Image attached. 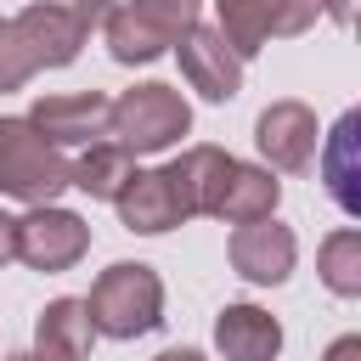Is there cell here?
<instances>
[{"mask_svg":"<svg viewBox=\"0 0 361 361\" xmlns=\"http://www.w3.org/2000/svg\"><path fill=\"white\" fill-rule=\"evenodd\" d=\"M90 39V17L68 0H34L17 17H0V90H23L39 68H68Z\"/></svg>","mask_w":361,"mask_h":361,"instance_id":"obj_1","label":"cell"},{"mask_svg":"<svg viewBox=\"0 0 361 361\" xmlns=\"http://www.w3.org/2000/svg\"><path fill=\"white\" fill-rule=\"evenodd\" d=\"M85 316L102 338H141L164 322V282L141 259H118L90 282Z\"/></svg>","mask_w":361,"mask_h":361,"instance_id":"obj_2","label":"cell"},{"mask_svg":"<svg viewBox=\"0 0 361 361\" xmlns=\"http://www.w3.org/2000/svg\"><path fill=\"white\" fill-rule=\"evenodd\" d=\"M192 130V107L175 85L164 79H147V85H130L118 102H113V118H107V135L124 147V152H169L180 135Z\"/></svg>","mask_w":361,"mask_h":361,"instance_id":"obj_3","label":"cell"},{"mask_svg":"<svg viewBox=\"0 0 361 361\" xmlns=\"http://www.w3.org/2000/svg\"><path fill=\"white\" fill-rule=\"evenodd\" d=\"M197 23V0H118L107 6V51L124 68L158 62Z\"/></svg>","mask_w":361,"mask_h":361,"instance_id":"obj_4","label":"cell"},{"mask_svg":"<svg viewBox=\"0 0 361 361\" xmlns=\"http://www.w3.org/2000/svg\"><path fill=\"white\" fill-rule=\"evenodd\" d=\"M68 192V158L28 124V118H0V197L17 203H56Z\"/></svg>","mask_w":361,"mask_h":361,"instance_id":"obj_5","label":"cell"},{"mask_svg":"<svg viewBox=\"0 0 361 361\" xmlns=\"http://www.w3.org/2000/svg\"><path fill=\"white\" fill-rule=\"evenodd\" d=\"M90 248V226L73 214V209H56V203H34L23 220H17V259L28 271H73Z\"/></svg>","mask_w":361,"mask_h":361,"instance_id":"obj_6","label":"cell"},{"mask_svg":"<svg viewBox=\"0 0 361 361\" xmlns=\"http://www.w3.org/2000/svg\"><path fill=\"white\" fill-rule=\"evenodd\" d=\"M254 147H259V158H265L271 169H282V175L310 169V164H316V147H322L316 113H310L305 102H293V96L271 102V107L254 118Z\"/></svg>","mask_w":361,"mask_h":361,"instance_id":"obj_7","label":"cell"},{"mask_svg":"<svg viewBox=\"0 0 361 361\" xmlns=\"http://www.w3.org/2000/svg\"><path fill=\"white\" fill-rule=\"evenodd\" d=\"M231 271L243 276V282H254V288H276V282H288L293 276V259H299V237L282 226V220H271V214H259V220H243L237 231H231Z\"/></svg>","mask_w":361,"mask_h":361,"instance_id":"obj_8","label":"cell"},{"mask_svg":"<svg viewBox=\"0 0 361 361\" xmlns=\"http://www.w3.org/2000/svg\"><path fill=\"white\" fill-rule=\"evenodd\" d=\"M175 56H180V79L203 96V102H231L243 90V56L203 23H192L180 39H175Z\"/></svg>","mask_w":361,"mask_h":361,"instance_id":"obj_9","label":"cell"},{"mask_svg":"<svg viewBox=\"0 0 361 361\" xmlns=\"http://www.w3.org/2000/svg\"><path fill=\"white\" fill-rule=\"evenodd\" d=\"M107 118H113V102L102 90H68V96H39L28 107V124L62 152V147H90L107 135Z\"/></svg>","mask_w":361,"mask_h":361,"instance_id":"obj_10","label":"cell"},{"mask_svg":"<svg viewBox=\"0 0 361 361\" xmlns=\"http://www.w3.org/2000/svg\"><path fill=\"white\" fill-rule=\"evenodd\" d=\"M231 164H237V158H231L226 147H186L175 164H164L169 192H175V203H180L186 220L220 209V192H226V180H231Z\"/></svg>","mask_w":361,"mask_h":361,"instance_id":"obj_11","label":"cell"},{"mask_svg":"<svg viewBox=\"0 0 361 361\" xmlns=\"http://www.w3.org/2000/svg\"><path fill=\"white\" fill-rule=\"evenodd\" d=\"M113 209H118L124 231H135V237H164V231H175V226L186 220L180 203H175V192H169V175H164V169H135V175L124 180V192L113 197Z\"/></svg>","mask_w":361,"mask_h":361,"instance_id":"obj_12","label":"cell"},{"mask_svg":"<svg viewBox=\"0 0 361 361\" xmlns=\"http://www.w3.org/2000/svg\"><path fill=\"white\" fill-rule=\"evenodd\" d=\"M214 350L226 361H276L282 355V322L259 305H226L214 316Z\"/></svg>","mask_w":361,"mask_h":361,"instance_id":"obj_13","label":"cell"},{"mask_svg":"<svg viewBox=\"0 0 361 361\" xmlns=\"http://www.w3.org/2000/svg\"><path fill=\"white\" fill-rule=\"evenodd\" d=\"M90 316H85V299H51L34 322V361H85L90 355Z\"/></svg>","mask_w":361,"mask_h":361,"instance_id":"obj_14","label":"cell"},{"mask_svg":"<svg viewBox=\"0 0 361 361\" xmlns=\"http://www.w3.org/2000/svg\"><path fill=\"white\" fill-rule=\"evenodd\" d=\"M355 130H361V113L350 107L338 124H333V135H322L327 147L316 152V164H322V180H327V192H333V203L355 220L361 214V169H355Z\"/></svg>","mask_w":361,"mask_h":361,"instance_id":"obj_15","label":"cell"},{"mask_svg":"<svg viewBox=\"0 0 361 361\" xmlns=\"http://www.w3.org/2000/svg\"><path fill=\"white\" fill-rule=\"evenodd\" d=\"M130 175H135V152H124L118 141H90L68 164V186H79L85 197H102V203H113Z\"/></svg>","mask_w":361,"mask_h":361,"instance_id":"obj_16","label":"cell"},{"mask_svg":"<svg viewBox=\"0 0 361 361\" xmlns=\"http://www.w3.org/2000/svg\"><path fill=\"white\" fill-rule=\"evenodd\" d=\"M276 197H282V180H276L271 169H259V164H231V180H226V192H220L214 220L243 226V220L276 214Z\"/></svg>","mask_w":361,"mask_h":361,"instance_id":"obj_17","label":"cell"},{"mask_svg":"<svg viewBox=\"0 0 361 361\" xmlns=\"http://www.w3.org/2000/svg\"><path fill=\"white\" fill-rule=\"evenodd\" d=\"M316 271H322V282H327L338 299H355V293H361V231H355V226L327 231L322 248H316Z\"/></svg>","mask_w":361,"mask_h":361,"instance_id":"obj_18","label":"cell"},{"mask_svg":"<svg viewBox=\"0 0 361 361\" xmlns=\"http://www.w3.org/2000/svg\"><path fill=\"white\" fill-rule=\"evenodd\" d=\"M214 34H220L243 62L271 45V28H265V17L254 11V0H214Z\"/></svg>","mask_w":361,"mask_h":361,"instance_id":"obj_19","label":"cell"},{"mask_svg":"<svg viewBox=\"0 0 361 361\" xmlns=\"http://www.w3.org/2000/svg\"><path fill=\"white\" fill-rule=\"evenodd\" d=\"M254 11L265 17V28H271V39H293V34H305L310 23H316V0H254Z\"/></svg>","mask_w":361,"mask_h":361,"instance_id":"obj_20","label":"cell"},{"mask_svg":"<svg viewBox=\"0 0 361 361\" xmlns=\"http://www.w3.org/2000/svg\"><path fill=\"white\" fill-rule=\"evenodd\" d=\"M11 259H17V220L0 209V271H6Z\"/></svg>","mask_w":361,"mask_h":361,"instance_id":"obj_21","label":"cell"},{"mask_svg":"<svg viewBox=\"0 0 361 361\" xmlns=\"http://www.w3.org/2000/svg\"><path fill=\"white\" fill-rule=\"evenodd\" d=\"M322 361H361V338H355V333H344V338H333Z\"/></svg>","mask_w":361,"mask_h":361,"instance_id":"obj_22","label":"cell"},{"mask_svg":"<svg viewBox=\"0 0 361 361\" xmlns=\"http://www.w3.org/2000/svg\"><path fill=\"white\" fill-rule=\"evenodd\" d=\"M316 6H322L338 28H350V23H355V0H316Z\"/></svg>","mask_w":361,"mask_h":361,"instance_id":"obj_23","label":"cell"},{"mask_svg":"<svg viewBox=\"0 0 361 361\" xmlns=\"http://www.w3.org/2000/svg\"><path fill=\"white\" fill-rule=\"evenodd\" d=\"M68 6H73V11H85V17H90V23H96V17H102V11H107V6H118V0H68Z\"/></svg>","mask_w":361,"mask_h":361,"instance_id":"obj_24","label":"cell"},{"mask_svg":"<svg viewBox=\"0 0 361 361\" xmlns=\"http://www.w3.org/2000/svg\"><path fill=\"white\" fill-rule=\"evenodd\" d=\"M152 361H209L203 350H164V355H152Z\"/></svg>","mask_w":361,"mask_h":361,"instance_id":"obj_25","label":"cell"},{"mask_svg":"<svg viewBox=\"0 0 361 361\" xmlns=\"http://www.w3.org/2000/svg\"><path fill=\"white\" fill-rule=\"evenodd\" d=\"M6 361H34V355H6Z\"/></svg>","mask_w":361,"mask_h":361,"instance_id":"obj_26","label":"cell"}]
</instances>
